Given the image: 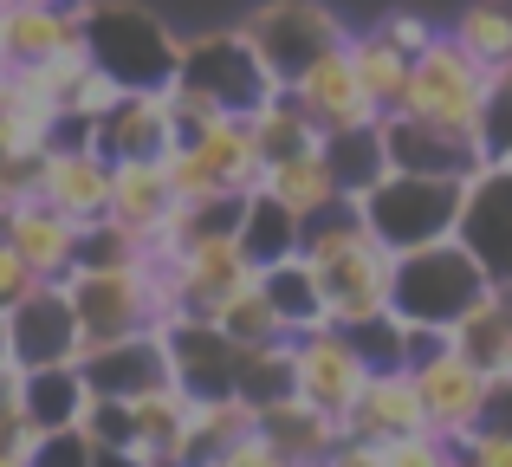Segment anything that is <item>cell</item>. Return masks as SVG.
<instances>
[{
    "mask_svg": "<svg viewBox=\"0 0 512 467\" xmlns=\"http://www.w3.org/2000/svg\"><path fill=\"white\" fill-rule=\"evenodd\" d=\"M78 370H85V383L98 396H150V390L182 383L163 331H137V338H117V344H104V351H85Z\"/></svg>",
    "mask_w": 512,
    "mask_h": 467,
    "instance_id": "ac0fdd59",
    "label": "cell"
},
{
    "mask_svg": "<svg viewBox=\"0 0 512 467\" xmlns=\"http://www.w3.org/2000/svg\"><path fill=\"white\" fill-rule=\"evenodd\" d=\"M39 202L72 215L78 228L104 221L111 215V156H98L91 143H52L46 169H39Z\"/></svg>",
    "mask_w": 512,
    "mask_h": 467,
    "instance_id": "e0dca14e",
    "label": "cell"
},
{
    "mask_svg": "<svg viewBox=\"0 0 512 467\" xmlns=\"http://www.w3.org/2000/svg\"><path fill=\"white\" fill-rule=\"evenodd\" d=\"M376 26H383V33L396 39V46L409 52V59H415V52H428V46L441 39V26H435V20H422V13H383Z\"/></svg>",
    "mask_w": 512,
    "mask_h": 467,
    "instance_id": "60d3db41",
    "label": "cell"
},
{
    "mask_svg": "<svg viewBox=\"0 0 512 467\" xmlns=\"http://www.w3.org/2000/svg\"><path fill=\"white\" fill-rule=\"evenodd\" d=\"M234 390L247 396L253 409H266V403H286V396H299V383H292V338H273V344H260V351H247V357H240V377H234Z\"/></svg>",
    "mask_w": 512,
    "mask_h": 467,
    "instance_id": "e575fe53",
    "label": "cell"
},
{
    "mask_svg": "<svg viewBox=\"0 0 512 467\" xmlns=\"http://www.w3.org/2000/svg\"><path fill=\"white\" fill-rule=\"evenodd\" d=\"M85 46V0H7L0 7V59L39 65Z\"/></svg>",
    "mask_w": 512,
    "mask_h": 467,
    "instance_id": "2e32d148",
    "label": "cell"
},
{
    "mask_svg": "<svg viewBox=\"0 0 512 467\" xmlns=\"http://www.w3.org/2000/svg\"><path fill=\"white\" fill-rule=\"evenodd\" d=\"M299 234H305V215H292L279 195H266V189L247 195V208H240V253L253 260V273L292 260V253H299Z\"/></svg>",
    "mask_w": 512,
    "mask_h": 467,
    "instance_id": "484cf974",
    "label": "cell"
},
{
    "mask_svg": "<svg viewBox=\"0 0 512 467\" xmlns=\"http://www.w3.org/2000/svg\"><path fill=\"white\" fill-rule=\"evenodd\" d=\"M169 338V357H175V377H182V390H195V396H221V390H234V377H240V344L234 338H221L214 331V318H175V325L163 331Z\"/></svg>",
    "mask_w": 512,
    "mask_h": 467,
    "instance_id": "d6986e66",
    "label": "cell"
},
{
    "mask_svg": "<svg viewBox=\"0 0 512 467\" xmlns=\"http://www.w3.org/2000/svg\"><path fill=\"white\" fill-rule=\"evenodd\" d=\"M91 467H150V455H143V448H98Z\"/></svg>",
    "mask_w": 512,
    "mask_h": 467,
    "instance_id": "7dc6e473",
    "label": "cell"
},
{
    "mask_svg": "<svg viewBox=\"0 0 512 467\" xmlns=\"http://www.w3.org/2000/svg\"><path fill=\"white\" fill-rule=\"evenodd\" d=\"M454 351L474 357L487 377L512 370V286H487V292H480V305L454 325Z\"/></svg>",
    "mask_w": 512,
    "mask_h": 467,
    "instance_id": "d4e9b609",
    "label": "cell"
},
{
    "mask_svg": "<svg viewBox=\"0 0 512 467\" xmlns=\"http://www.w3.org/2000/svg\"><path fill=\"white\" fill-rule=\"evenodd\" d=\"M91 461H98V442L85 429H52V435H39L26 467H91Z\"/></svg>",
    "mask_w": 512,
    "mask_h": 467,
    "instance_id": "74e56055",
    "label": "cell"
},
{
    "mask_svg": "<svg viewBox=\"0 0 512 467\" xmlns=\"http://www.w3.org/2000/svg\"><path fill=\"white\" fill-rule=\"evenodd\" d=\"M0 7H7V0H0Z\"/></svg>",
    "mask_w": 512,
    "mask_h": 467,
    "instance_id": "db71d44e",
    "label": "cell"
},
{
    "mask_svg": "<svg viewBox=\"0 0 512 467\" xmlns=\"http://www.w3.org/2000/svg\"><path fill=\"white\" fill-rule=\"evenodd\" d=\"M461 195H467V182L402 176V169H389L370 195H357V208H363L370 234L383 240L389 253H409V247H428V240L454 234V221H461Z\"/></svg>",
    "mask_w": 512,
    "mask_h": 467,
    "instance_id": "5b68a950",
    "label": "cell"
},
{
    "mask_svg": "<svg viewBox=\"0 0 512 467\" xmlns=\"http://www.w3.org/2000/svg\"><path fill=\"white\" fill-rule=\"evenodd\" d=\"M65 286H72V305H78L85 351H104V344H117V338H137V331L163 325V299H156L150 260H137V266H78Z\"/></svg>",
    "mask_w": 512,
    "mask_h": 467,
    "instance_id": "277c9868",
    "label": "cell"
},
{
    "mask_svg": "<svg viewBox=\"0 0 512 467\" xmlns=\"http://www.w3.org/2000/svg\"><path fill=\"white\" fill-rule=\"evenodd\" d=\"M91 403V383L78 364H46V370H26V422L39 435L52 429H78Z\"/></svg>",
    "mask_w": 512,
    "mask_h": 467,
    "instance_id": "83f0119b",
    "label": "cell"
},
{
    "mask_svg": "<svg viewBox=\"0 0 512 467\" xmlns=\"http://www.w3.org/2000/svg\"><path fill=\"white\" fill-rule=\"evenodd\" d=\"M370 357L357 351L344 325H312V331H292V383H299L305 403H318L325 416H350L357 396L370 390Z\"/></svg>",
    "mask_w": 512,
    "mask_h": 467,
    "instance_id": "ba28073f",
    "label": "cell"
},
{
    "mask_svg": "<svg viewBox=\"0 0 512 467\" xmlns=\"http://www.w3.org/2000/svg\"><path fill=\"white\" fill-rule=\"evenodd\" d=\"M461 455H467V467H512V435L506 429H474L461 442Z\"/></svg>",
    "mask_w": 512,
    "mask_h": 467,
    "instance_id": "7bdbcfd3",
    "label": "cell"
},
{
    "mask_svg": "<svg viewBox=\"0 0 512 467\" xmlns=\"http://www.w3.org/2000/svg\"><path fill=\"white\" fill-rule=\"evenodd\" d=\"M0 357H13V331H7V312H0Z\"/></svg>",
    "mask_w": 512,
    "mask_h": 467,
    "instance_id": "c3c4849f",
    "label": "cell"
},
{
    "mask_svg": "<svg viewBox=\"0 0 512 467\" xmlns=\"http://www.w3.org/2000/svg\"><path fill=\"white\" fill-rule=\"evenodd\" d=\"M325 163H331V176H338L344 195H370L376 182L389 176L383 117H376V124H357V130H331L325 137Z\"/></svg>",
    "mask_w": 512,
    "mask_h": 467,
    "instance_id": "f546056e",
    "label": "cell"
},
{
    "mask_svg": "<svg viewBox=\"0 0 512 467\" xmlns=\"http://www.w3.org/2000/svg\"><path fill=\"white\" fill-rule=\"evenodd\" d=\"M253 130H260L266 163H273V156H292V150H312V143H325V130L305 117V104L292 98V85H286V91H273V98L253 111Z\"/></svg>",
    "mask_w": 512,
    "mask_h": 467,
    "instance_id": "d6a6232c",
    "label": "cell"
},
{
    "mask_svg": "<svg viewBox=\"0 0 512 467\" xmlns=\"http://www.w3.org/2000/svg\"><path fill=\"white\" fill-rule=\"evenodd\" d=\"M85 52L124 91H169L182 72V33L137 0H85Z\"/></svg>",
    "mask_w": 512,
    "mask_h": 467,
    "instance_id": "7a4b0ae2",
    "label": "cell"
},
{
    "mask_svg": "<svg viewBox=\"0 0 512 467\" xmlns=\"http://www.w3.org/2000/svg\"><path fill=\"white\" fill-rule=\"evenodd\" d=\"M182 85H195L201 98H214L221 111H260L273 91H286L273 72H266V59L247 46V33L240 26H214V33H188L182 39Z\"/></svg>",
    "mask_w": 512,
    "mask_h": 467,
    "instance_id": "8992f818",
    "label": "cell"
},
{
    "mask_svg": "<svg viewBox=\"0 0 512 467\" xmlns=\"http://www.w3.org/2000/svg\"><path fill=\"white\" fill-rule=\"evenodd\" d=\"M91 150L111 156V163H163L175 150V111H169V91H124L111 111L91 124Z\"/></svg>",
    "mask_w": 512,
    "mask_h": 467,
    "instance_id": "9a60e30c",
    "label": "cell"
},
{
    "mask_svg": "<svg viewBox=\"0 0 512 467\" xmlns=\"http://www.w3.org/2000/svg\"><path fill=\"white\" fill-rule=\"evenodd\" d=\"M480 429H506L512 435V370L487 377V403H480Z\"/></svg>",
    "mask_w": 512,
    "mask_h": 467,
    "instance_id": "f6af8a7d",
    "label": "cell"
},
{
    "mask_svg": "<svg viewBox=\"0 0 512 467\" xmlns=\"http://www.w3.org/2000/svg\"><path fill=\"white\" fill-rule=\"evenodd\" d=\"M441 467H467V455H461V448H454V455H448V461H441Z\"/></svg>",
    "mask_w": 512,
    "mask_h": 467,
    "instance_id": "f907efd6",
    "label": "cell"
},
{
    "mask_svg": "<svg viewBox=\"0 0 512 467\" xmlns=\"http://www.w3.org/2000/svg\"><path fill=\"white\" fill-rule=\"evenodd\" d=\"M0 234L20 247V260L33 266L39 279H72L78 273V234H85V228H78L72 215H59L52 202H39V195H26V202L7 215Z\"/></svg>",
    "mask_w": 512,
    "mask_h": 467,
    "instance_id": "44dd1931",
    "label": "cell"
},
{
    "mask_svg": "<svg viewBox=\"0 0 512 467\" xmlns=\"http://www.w3.org/2000/svg\"><path fill=\"white\" fill-rule=\"evenodd\" d=\"M26 422V364L20 357H0V429Z\"/></svg>",
    "mask_w": 512,
    "mask_h": 467,
    "instance_id": "b9f144b4",
    "label": "cell"
},
{
    "mask_svg": "<svg viewBox=\"0 0 512 467\" xmlns=\"http://www.w3.org/2000/svg\"><path fill=\"white\" fill-rule=\"evenodd\" d=\"M331 467H389V448L363 442V435H344V442L331 448Z\"/></svg>",
    "mask_w": 512,
    "mask_h": 467,
    "instance_id": "bcb514c9",
    "label": "cell"
},
{
    "mask_svg": "<svg viewBox=\"0 0 512 467\" xmlns=\"http://www.w3.org/2000/svg\"><path fill=\"white\" fill-rule=\"evenodd\" d=\"M175 215V182L163 163H150V156H137V163H111V221H124L130 234H143V247H150V234L163 228Z\"/></svg>",
    "mask_w": 512,
    "mask_h": 467,
    "instance_id": "603a6c76",
    "label": "cell"
},
{
    "mask_svg": "<svg viewBox=\"0 0 512 467\" xmlns=\"http://www.w3.org/2000/svg\"><path fill=\"white\" fill-rule=\"evenodd\" d=\"M415 390H422L428 429H435L441 442L461 448L467 435L480 429V403H487V370H480L474 357H461L454 344L415 364Z\"/></svg>",
    "mask_w": 512,
    "mask_h": 467,
    "instance_id": "7c38bea8",
    "label": "cell"
},
{
    "mask_svg": "<svg viewBox=\"0 0 512 467\" xmlns=\"http://www.w3.org/2000/svg\"><path fill=\"white\" fill-rule=\"evenodd\" d=\"M318 279H325V305L331 325H363V318L389 312V279H396V253L383 247L370 228H363L350 247H338L331 260H318Z\"/></svg>",
    "mask_w": 512,
    "mask_h": 467,
    "instance_id": "30bf717a",
    "label": "cell"
},
{
    "mask_svg": "<svg viewBox=\"0 0 512 467\" xmlns=\"http://www.w3.org/2000/svg\"><path fill=\"white\" fill-rule=\"evenodd\" d=\"M493 286V273L474 260L461 234H441L428 247L396 253V279H389V312L402 325H428V331H454L467 312L480 305V292Z\"/></svg>",
    "mask_w": 512,
    "mask_h": 467,
    "instance_id": "6da1fadb",
    "label": "cell"
},
{
    "mask_svg": "<svg viewBox=\"0 0 512 467\" xmlns=\"http://www.w3.org/2000/svg\"><path fill=\"white\" fill-rule=\"evenodd\" d=\"M78 429H85L98 448H137V409H130V396H98L91 390Z\"/></svg>",
    "mask_w": 512,
    "mask_h": 467,
    "instance_id": "8d00e7d4",
    "label": "cell"
},
{
    "mask_svg": "<svg viewBox=\"0 0 512 467\" xmlns=\"http://www.w3.org/2000/svg\"><path fill=\"white\" fill-rule=\"evenodd\" d=\"M266 299H273L279 325L286 331H312V325H331V305H325V279H318V266L305 260V253H292V260L266 266L260 273Z\"/></svg>",
    "mask_w": 512,
    "mask_h": 467,
    "instance_id": "4316f807",
    "label": "cell"
},
{
    "mask_svg": "<svg viewBox=\"0 0 512 467\" xmlns=\"http://www.w3.org/2000/svg\"><path fill=\"white\" fill-rule=\"evenodd\" d=\"M350 338L370 357V370H409V325H402L396 312H376V318H363V325H350Z\"/></svg>",
    "mask_w": 512,
    "mask_h": 467,
    "instance_id": "d590c367",
    "label": "cell"
},
{
    "mask_svg": "<svg viewBox=\"0 0 512 467\" xmlns=\"http://www.w3.org/2000/svg\"><path fill=\"white\" fill-rule=\"evenodd\" d=\"M350 65H357L363 91L376 98V111H396L402 91H409V65L415 59L383 33V26H363V33H350Z\"/></svg>",
    "mask_w": 512,
    "mask_h": 467,
    "instance_id": "f1b7e54d",
    "label": "cell"
},
{
    "mask_svg": "<svg viewBox=\"0 0 512 467\" xmlns=\"http://www.w3.org/2000/svg\"><path fill=\"white\" fill-rule=\"evenodd\" d=\"M195 435H201V448H208V467H214V455H221V448H234V442H247V435H260V409H253L240 390L195 396Z\"/></svg>",
    "mask_w": 512,
    "mask_h": 467,
    "instance_id": "836d02e7",
    "label": "cell"
},
{
    "mask_svg": "<svg viewBox=\"0 0 512 467\" xmlns=\"http://www.w3.org/2000/svg\"><path fill=\"white\" fill-rule=\"evenodd\" d=\"M214 467H292L286 455H279L266 435H247V442H234V448H221L214 455Z\"/></svg>",
    "mask_w": 512,
    "mask_h": 467,
    "instance_id": "ee69618b",
    "label": "cell"
},
{
    "mask_svg": "<svg viewBox=\"0 0 512 467\" xmlns=\"http://www.w3.org/2000/svg\"><path fill=\"white\" fill-rule=\"evenodd\" d=\"M454 234L474 247V260L493 273V286H512V169L506 163H487L467 182Z\"/></svg>",
    "mask_w": 512,
    "mask_h": 467,
    "instance_id": "4fadbf2b",
    "label": "cell"
},
{
    "mask_svg": "<svg viewBox=\"0 0 512 467\" xmlns=\"http://www.w3.org/2000/svg\"><path fill=\"white\" fill-rule=\"evenodd\" d=\"M208 318H214V331H221V338H234V344H240V351H260V344H273V338H292V331L279 325V312H273V299H266L260 279L234 286Z\"/></svg>",
    "mask_w": 512,
    "mask_h": 467,
    "instance_id": "4dcf8cb0",
    "label": "cell"
},
{
    "mask_svg": "<svg viewBox=\"0 0 512 467\" xmlns=\"http://www.w3.org/2000/svg\"><path fill=\"white\" fill-rule=\"evenodd\" d=\"M487 98H493V72L448 33V26H441L435 46L415 52L409 91H402L396 111L428 117V124H441V130H467V137H480V124H487Z\"/></svg>",
    "mask_w": 512,
    "mask_h": 467,
    "instance_id": "3957f363",
    "label": "cell"
},
{
    "mask_svg": "<svg viewBox=\"0 0 512 467\" xmlns=\"http://www.w3.org/2000/svg\"><path fill=\"white\" fill-rule=\"evenodd\" d=\"M240 33H247V46L266 59V72H273L279 85H292L318 52L344 46L350 26L338 20V7H325V0H260V7L240 20Z\"/></svg>",
    "mask_w": 512,
    "mask_h": 467,
    "instance_id": "52a82bcc",
    "label": "cell"
},
{
    "mask_svg": "<svg viewBox=\"0 0 512 467\" xmlns=\"http://www.w3.org/2000/svg\"><path fill=\"white\" fill-rule=\"evenodd\" d=\"M389 448V467H441L454 455V442H441L435 429L428 435H402V442H383Z\"/></svg>",
    "mask_w": 512,
    "mask_h": 467,
    "instance_id": "ab89813d",
    "label": "cell"
},
{
    "mask_svg": "<svg viewBox=\"0 0 512 467\" xmlns=\"http://www.w3.org/2000/svg\"><path fill=\"white\" fill-rule=\"evenodd\" d=\"M33 286H46V279H39L33 266L20 260V247H13V240L0 234V312H13V305H20Z\"/></svg>",
    "mask_w": 512,
    "mask_h": 467,
    "instance_id": "f35d334b",
    "label": "cell"
},
{
    "mask_svg": "<svg viewBox=\"0 0 512 467\" xmlns=\"http://www.w3.org/2000/svg\"><path fill=\"white\" fill-rule=\"evenodd\" d=\"M7 331H13V357H20L26 370L78 364V351H85L78 305H72V286H65V279H46V286L26 292V299L7 312Z\"/></svg>",
    "mask_w": 512,
    "mask_h": 467,
    "instance_id": "8fae6325",
    "label": "cell"
},
{
    "mask_svg": "<svg viewBox=\"0 0 512 467\" xmlns=\"http://www.w3.org/2000/svg\"><path fill=\"white\" fill-rule=\"evenodd\" d=\"M260 435L292 467H312V461H331V448L344 442V422L325 416L318 403H305V396H286V403H266L260 409Z\"/></svg>",
    "mask_w": 512,
    "mask_h": 467,
    "instance_id": "7402d4cb",
    "label": "cell"
},
{
    "mask_svg": "<svg viewBox=\"0 0 512 467\" xmlns=\"http://www.w3.org/2000/svg\"><path fill=\"white\" fill-rule=\"evenodd\" d=\"M448 33L461 39L493 78L512 72V7H506V0H474V7H461Z\"/></svg>",
    "mask_w": 512,
    "mask_h": 467,
    "instance_id": "1f68e13d",
    "label": "cell"
},
{
    "mask_svg": "<svg viewBox=\"0 0 512 467\" xmlns=\"http://www.w3.org/2000/svg\"><path fill=\"white\" fill-rule=\"evenodd\" d=\"M260 189H266V195H279L292 215H318V208L344 202L338 176H331V163H325V143H312V150H292V156H273V163H266V182H260Z\"/></svg>",
    "mask_w": 512,
    "mask_h": 467,
    "instance_id": "cb8c5ba5",
    "label": "cell"
},
{
    "mask_svg": "<svg viewBox=\"0 0 512 467\" xmlns=\"http://www.w3.org/2000/svg\"><path fill=\"white\" fill-rule=\"evenodd\" d=\"M383 150L389 169L402 176H441V182H474L487 169V143L467 137V130H441L428 117L409 111H383Z\"/></svg>",
    "mask_w": 512,
    "mask_h": 467,
    "instance_id": "9c48e42d",
    "label": "cell"
},
{
    "mask_svg": "<svg viewBox=\"0 0 512 467\" xmlns=\"http://www.w3.org/2000/svg\"><path fill=\"white\" fill-rule=\"evenodd\" d=\"M506 169H512V150H506Z\"/></svg>",
    "mask_w": 512,
    "mask_h": 467,
    "instance_id": "f5cc1de1",
    "label": "cell"
},
{
    "mask_svg": "<svg viewBox=\"0 0 512 467\" xmlns=\"http://www.w3.org/2000/svg\"><path fill=\"white\" fill-rule=\"evenodd\" d=\"M0 467H26V461H20V455H13V448H7V442H0Z\"/></svg>",
    "mask_w": 512,
    "mask_h": 467,
    "instance_id": "681fc988",
    "label": "cell"
},
{
    "mask_svg": "<svg viewBox=\"0 0 512 467\" xmlns=\"http://www.w3.org/2000/svg\"><path fill=\"white\" fill-rule=\"evenodd\" d=\"M292 98L305 104V117H312L325 137H331V130H357V124H376V117H383L376 98L363 91L357 65H350V39L331 46V52H318V59L292 78Z\"/></svg>",
    "mask_w": 512,
    "mask_h": 467,
    "instance_id": "5bb4252c",
    "label": "cell"
},
{
    "mask_svg": "<svg viewBox=\"0 0 512 467\" xmlns=\"http://www.w3.org/2000/svg\"><path fill=\"white\" fill-rule=\"evenodd\" d=\"M312 467H331V461H312Z\"/></svg>",
    "mask_w": 512,
    "mask_h": 467,
    "instance_id": "816d5d0a",
    "label": "cell"
},
{
    "mask_svg": "<svg viewBox=\"0 0 512 467\" xmlns=\"http://www.w3.org/2000/svg\"><path fill=\"white\" fill-rule=\"evenodd\" d=\"M344 435H363V442L428 435V409H422V390H415V370H376L370 390L357 396V409L344 416Z\"/></svg>",
    "mask_w": 512,
    "mask_h": 467,
    "instance_id": "ffe728a7",
    "label": "cell"
}]
</instances>
